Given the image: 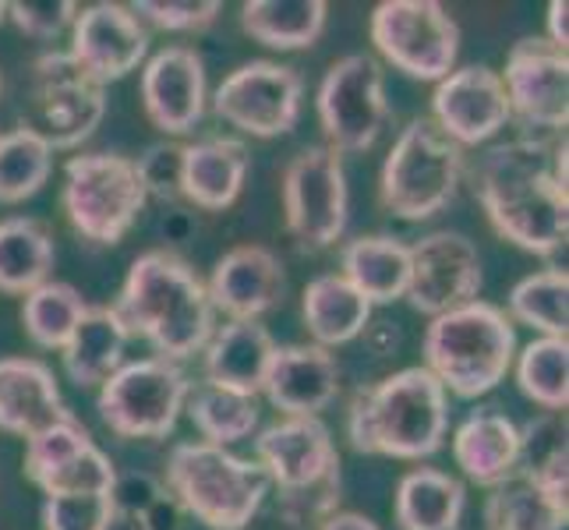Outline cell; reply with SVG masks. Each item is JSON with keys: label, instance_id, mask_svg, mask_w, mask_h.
<instances>
[{"label": "cell", "instance_id": "1", "mask_svg": "<svg viewBox=\"0 0 569 530\" xmlns=\"http://www.w3.org/2000/svg\"><path fill=\"white\" fill-rule=\"evenodd\" d=\"M475 191L506 241L545 259L566 244V142L517 139L488 149L475 170Z\"/></svg>", "mask_w": 569, "mask_h": 530}, {"label": "cell", "instance_id": "2", "mask_svg": "<svg viewBox=\"0 0 569 530\" xmlns=\"http://www.w3.org/2000/svg\"><path fill=\"white\" fill-rule=\"evenodd\" d=\"M128 337H146L167 361H184L212 340V301L194 269L173 251H146L131 262L113 301Z\"/></svg>", "mask_w": 569, "mask_h": 530}, {"label": "cell", "instance_id": "3", "mask_svg": "<svg viewBox=\"0 0 569 530\" xmlns=\"http://www.w3.org/2000/svg\"><path fill=\"white\" fill-rule=\"evenodd\" d=\"M449 431L446 389L428 368H403L361 389L347 414V436L358 453L421 460L439 453Z\"/></svg>", "mask_w": 569, "mask_h": 530}, {"label": "cell", "instance_id": "4", "mask_svg": "<svg viewBox=\"0 0 569 530\" xmlns=\"http://www.w3.org/2000/svg\"><path fill=\"white\" fill-rule=\"evenodd\" d=\"M259 467L280 488V513L293 527L326 523L340 502V453L319 418H283L254 439Z\"/></svg>", "mask_w": 569, "mask_h": 530}, {"label": "cell", "instance_id": "5", "mask_svg": "<svg viewBox=\"0 0 569 530\" xmlns=\"http://www.w3.org/2000/svg\"><path fill=\"white\" fill-rule=\"evenodd\" d=\"M517 358V332L488 301L460 304L446 316L431 319L425 332V368L439 379L442 389L475 400L492 392Z\"/></svg>", "mask_w": 569, "mask_h": 530}, {"label": "cell", "instance_id": "6", "mask_svg": "<svg viewBox=\"0 0 569 530\" xmlns=\"http://www.w3.org/2000/svg\"><path fill=\"white\" fill-rule=\"evenodd\" d=\"M170 499L209 530H244L269 492L259 463L212 442H181L167 457Z\"/></svg>", "mask_w": 569, "mask_h": 530}, {"label": "cell", "instance_id": "7", "mask_svg": "<svg viewBox=\"0 0 569 530\" xmlns=\"http://www.w3.org/2000/svg\"><path fill=\"white\" fill-rule=\"evenodd\" d=\"M463 177V149L431 121H410L382 163V202L400 220H428L449 206Z\"/></svg>", "mask_w": 569, "mask_h": 530}, {"label": "cell", "instance_id": "8", "mask_svg": "<svg viewBox=\"0 0 569 530\" xmlns=\"http://www.w3.org/2000/svg\"><path fill=\"white\" fill-rule=\"evenodd\" d=\"M139 167L117 152H82L64 167V212L71 227L96 244H117L146 206Z\"/></svg>", "mask_w": 569, "mask_h": 530}, {"label": "cell", "instance_id": "9", "mask_svg": "<svg viewBox=\"0 0 569 530\" xmlns=\"http://www.w3.org/2000/svg\"><path fill=\"white\" fill-rule=\"evenodd\" d=\"M107 92L68 53H43L32 61L22 103V128L32 131L50 152L74 149L100 128Z\"/></svg>", "mask_w": 569, "mask_h": 530}, {"label": "cell", "instance_id": "10", "mask_svg": "<svg viewBox=\"0 0 569 530\" xmlns=\"http://www.w3.org/2000/svg\"><path fill=\"white\" fill-rule=\"evenodd\" d=\"M191 382L178 361L146 358L121 364L100 386V414L121 439H163L178 424Z\"/></svg>", "mask_w": 569, "mask_h": 530}, {"label": "cell", "instance_id": "11", "mask_svg": "<svg viewBox=\"0 0 569 530\" xmlns=\"http://www.w3.org/2000/svg\"><path fill=\"white\" fill-rule=\"evenodd\" d=\"M371 43L392 68L442 82L460 53V26L436 0H382L371 11Z\"/></svg>", "mask_w": 569, "mask_h": 530}, {"label": "cell", "instance_id": "12", "mask_svg": "<svg viewBox=\"0 0 569 530\" xmlns=\"http://www.w3.org/2000/svg\"><path fill=\"white\" fill-rule=\"evenodd\" d=\"M386 78L376 57L347 53L319 86V121L332 152H365L386 128Z\"/></svg>", "mask_w": 569, "mask_h": 530}, {"label": "cell", "instance_id": "13", "mask_svg": "<svg viewBox=\"0 0 569 530\" xmlns=\"http://www.w3.org/2000/svg\"><path fill=\"white\" fill-rule=\"evenodd\" d=\"M287 227L305 248H329L347 230V177L329 146L301 149L283 170Z\"/></svg>", "mask_w": 569, "mask_h": 530}, {"label": "cell", "instance_id": "14", "mask_svg": "<svg viewBox=\"0 0 569 530\" xmlns=\"http://www.w3.org/2000/svg\"><path fill=\"white\" fill-rule=\"evenodd\" d=\"M301 74L287 64L251 61L223 78L212 96V110L220 121L233 124L254 139H280L301 113Z\"/></svg>", "mask_w": 569, "mask_h": 530}, {"label": "cell", "instance_id": "15", "mask_svg": "<svg viewBox=\"0 0 569 530\" xmlns=\"http://www.w3.org/2000/svg\"><path fill=\"white\" fill-rule=\"evenodd\" d=\"M481 290V254L475 241L457 230H436L410 248L407 293L421 316L439 319L460 304L478 301Z\"/></svg>", "mask_w": 569, "mask_h": 530}, {"label": "cell", "instance_id": "16", "mask_svg": "<svg viewBox=\"0 0 569 530\" xmlns=\"http://www.w3.org/2000/svg\"><path fill=\"white\" fill-rule=\"evenodd\" d=\"M26 442V478L43 488V496L110 492L117 467L74 414Z\"/></svg>", "mask_w": 569, "mask_h": 530}, {"label": "cell", "instance_id": "17", "mask_svg": "<svg viewBox=\"0 0 569 530\" xmlns=\"http://www.w3.org/2000/svg\"><path fill=\"white\" fill-rule=\"evenodd\" d=\"M502 89L509 100V117H520L527 128L559 131L569 121V61L566 50L552 47L541 36H527L513 43L506 57Z\"/></svg>", "mask_w": 569, "mask_h": 530}, {"label": "cell", "instance_id": "18", "mask_svg": "<svg viewBox=\"0 0 569 530\" xmlns=\"http://www.w3.org/2000/svg\"><path fill=\"white\" fill-rule=\"evenodd\" d=\"M431 110H436L431 121H436L460 149L488 142L509 121V100H506L502 78L499 71L485 64L449 71L439 82L436 96H431Z\"/></svg>", "mask_w": 569, "mask_h": 530}, {"label": "cell", "instance_id": "19", "mask_svg": "<svg viewBox=\"0 0 569 530\" xmlns=\"http://www.w3.org/2000/svg\"><path fill=\"white\" fill-rule=\"evenodd\" d=\"M71 26L74 32L68 57L100 86L134 71L149 50L146 26L124 4H92L74 14Z\"/></svg>", "mask_w": 569, "mask_h": 530}, {"label": "cell", "instance_id": "20", "mask_svg": "<svg viewBox=\"0 0 569 530\" xmlns=\"http://www.w3.org/2000/svg\"><path fill=\"white\" fill-rule=\"evenodd\" d=\"M149 121L167 134H184L206 113V64L191 47H167L142 71Z\"/></svg>", "mask_w": 569, "mask_h": 530}, {"label": "cell", "instance_id": "21", "mask_svg": "<svg viewBox=\"0 0 569 530\" xmlns=\"http://www.w3.org/2000/svg\"><path fill=\"white\" fill-rule=\"evenodd\" d=\"M209 301L230 316V322H259L283 298V266L269 248L241 244L227 251L212 269Z\"/></svg>", "mask_w": 569, "mask_h": 530}, {"label": "cell", "instance_id": "22", "mask_svg": "<svg viewBox=\"0 0 569 530\" xmlns=\"http://www.w3.org/2000/svg\"><path fill=\"white\" fill-rule=\"evenodd\" d=\"M262 389L287 418H319L340 392V364L319 343L277 347Z\"/></svg>", "mask_w": 569, "mask_h": 530}, {"label": "cell", "instance_id": "23", "mask_svg": "<svg viewBox=\"0 0 569 530\" xmlns=\"http://www.w3.org/2000/svg\"><path fill=\"white\" fill-rule=\"evenodd\" d=\"M71 418L53 371L32 358H0V431L32 439Z\"/></svg>", "mask_w": 569, "mask_h": 530}, {"label": "cell", "instance_id": "24", "mask_svg": "<svg viewBox=\"0 0 569 530\" xmlns=\"http://www.w3.org/2000/svg\"><path fill=\"white\" fill-rule=\"evenodd\" d=\"M453 457L470 481L499 488L520 474V428L496 407H478L453 431Z\"/></svg>", "mask_w": 569, "mask_h": 530}, {"label": "cell", "instance_id": "25", "mask_svg": "<svg viewBox=\"0 0 569 530\" xmlns=\"http://www.w3.org/2000/svg\"><path fill=\"white\" fill-rule=\"evenodd\" d=\"M272 353H277V343L266 326L230 322L206 343V382L254 397L266 386Z\"/></svg>", "mask_w": 569, "mask_h": 530}, {"label": "cell", "instance_id": "26", "mask_svg": "<svg viewBox=\"0 0 569 530\" xmlns=\"http://www.w3.org/2000/svg\"><path fill=\"white\" fill-rule=\"evenodd\" d=\"M248 177V146L238 139H206L184 146V199L202 209L238 202Z\"/></svg>", "mask_w": 569, "mask_h": 530}, {"label": "cell", "instance_id": "27", "mask_svg": "<svg viewBox=\"0 0 569 530\" xmlns=\"http://www.w3.org/2000/svg\"><path fill=\"white\" fill-rule=\"evenodd\" d=\"M340 277L355 287L368 304H389L407 293L410 280V248L397 238H358L343 248Z\"/></svg>", "mask_w": 569, "mask_h": 530}, {"label": "cell", "instance_id": "28", "mask_svg": "<svg viewBox=\"0 0 569 530\" xmlns=\"http://www.w3.org/2000/svg\"><path fill=\"white\" fill-rule=\"evenodd\" d=\"M128 332L113 308H89L64 343V371L78 386H103L124 358Z\"/></svg>", "mask_w": 569, "mask_h": 530}, {"label": "cell", "instance_id": "29", "mask_svg": "<svg viewBox=\"0 0 569 530\" xmlns=\"http://www.w3.org/2000/svg\"><path fill=\"white\" fill-rule=\"evenodd\" d=\"M463 484L436 467H418L397 484L400 530H457L463 517Z\"/></svg>", "mask_w": 569, "mask_h": 530}, {"label": "cell", "instance_id": "30", "mask_svg": "<svg viewBox=\"0 0 569 530\" xmlns=\"http://www.w3.org/2000/svg\"><path fill=\"white\" fill-rule=\"evenodd\" d=\"M371 304L337 272L316 277L305 287V322L319 347H337L358 340L368 329Z\"/></svg>", "mask_w": 569, "mask_h": 530}, {"label": "cell", "instance_id": "31", "mask_svg": "<svg viewBox=\"0 0 569 530\" xmlns=\"http://www.w3.org/2000/svg\"><path fill=\"white\" fill-rule=\"evenodd\" d=\"M326 11L322 0H248L241 26L272 50H305L322 36Z\"/></svg>", "mask_w": 569, "mask_h": 530}, {"label": "cell", "instance_id": "32", "mask_svg": "<svg viewBox=\"0 0 569 530\" xmlns=\"http://www.w3.org/2000/svg\"><path fill=\"white\" fill-rule=\"evenodd\" d=\"M53 269V238L50 230L14 216L0 223V290L4 293H32L36 287L50 283Z\"/></svg>", "mask_w": 569, "mask_h": 530}, {"label": "cell", "instance_id": "33", "mask_svg": "<svg viewBox=\"0 0 569 530\" xmlns=\"http://www.w3.org/2000/svg\"><path fill=\"white\" fill-rule=\"evenodd\" d=\"M188 418L194 421V428L202 431L206 442L212 446H230L248 439L254 424H259V400L248 397V392H233L216 382H199L194 389H188Z\"/></svg>", "mask_w": 569, "mask_h": 530}, {"label": "cell", "instance_id": "34", "mask_svg": "<svg viewBox=\"0 0 569 530\" xmlns=\"http://www.w3.org/2000/svg\"><path fill=\"white\" fill-rule=\"evenodd\" d=\"M517 382L527 400L545 407L548 414H566L569 407V343L541 337L523 347L517 361Z\"/></svg>", "mask_w": 569, "mask_h": 530}, {"label": "cell", "instance_id": "35", "mask_svg": "<svg viewBox=\"0 0 569 530\" xmlns=\"http://www.w3.org/2000/svg\"><path fill=\"white\" fill-rule=\"evenodd\" d=\"M566 523H569V509L556 506L523 478L492 488V496L485 502L488 530H566Z\"/></svg>", "mask_w": 569, "mask_h": 530}, {"label": "cell", "instance_id": "36", "mask_svg": "<svg viewBox=\"0 0 569 530\" xmlns=\"http://www.w3.org/2000/svg\"><path fill=\"white\" fill-rule=\"evenodd\" d=\"M509 311L513 319L531 326L545 337L566 340L569 329V277L566 269H541L527 277L509 293Z\"/></svg>", "mask_w": 569, "mask_h": 530}, {"label": "cell", "instance_id": "37", "mask_svg": "<svg viewBox=\"0 0 569 530\" xmlns=\"http://www.w3.org/2000/svg\"><path fill=\"white\" fill-rule=\"evenodd\" d=\"M86 311H89L86 298L71 283H43L32 293H26L22 322L39 347L64 350V343L71 340V332L82 322Z\"/></svg>", "mask_w": 569, "mask_h": 530}, {"label": "cell", "instance_id": "38", "mask_svg": "<svg viewBox=\"0 0 569 530\" xmlns=\"http://www.w3.org/2000/svg\"><path fill=\"white\" fill-rule=\"evenodd\" d=\"M53 152L32 131L14 128L0 134V202H26L47 184Z\"/></svg>", "mask_w": 569, "mask_h": 530}, {"label": "cell", "instance_id": "39", "mask_svg": "<svg viewBox=\"0 0 569 530\" xmlns=\"http://www.w3.org/2000/svg\"><path fill=\"white\" fill-rule=\"evenodd\" d=\"M131 11L167 32H202L220 18V0H139Z\"/></svg>", "mask_w": 569, "mask_h": 530}, {"label": "cell", "instance_id": "40", "mask_svg": "<svg viewBox=\"0 0 569 530\" xmlns=\"http://www.w3.org/2000/svg\"><path fill=\"white\" fill-rule=\"evenodd\" d=\"M113 513L110 492L86 496H47L43 530H103Z\"/></svg>", "mask_w": 569, "mask_h": 530}, {"label": "cell", "instance_id": "41", "mask_svg": "<svg viewBox=\"0 0 569 530\" xmlns=\"http://www.w3.org/2000/svg\"><path fill=\"white\" fill-rule=\"evenodd\" d=\"M134 167H139L146 194H152V199L173 202L184 194V146L160 142V146H152Z\"/></svg>", "mask_w": 569, "mask_h": 530}, {"label": "cell", "instance_id": "42", "mask_svg": "<svg viewBox=\"0 0 569 530\" xmlns=\"http://www.w3.org/2000/svg\"><path fill=\"white\" fill-rule=\"evenodd\" d=\"M566 418L562 414H541L520 431V474H535L538 467L566 457Z\"/></svg>", "mask_w": 569, "mask_h": 530}, {"label": "cell", "instance_id": "43", "mask_svg": "<svg viewBox=\"0 0 569 530\" xmlns=\"http://www.w3.org/2000/svg\"><path fill=\"white\" fill-rule=\"evenodd\" d=\"M8 14L26 36L53 39L74 22L78 4H71V0H18V4H8Z\"/></svg>", "mask_w": 569, "mask_h": 530}, {"label": "cell", "instance_id": "44", "mask_svg": "<svg viewBox=\"0 0 569 530\" xmlns=\"http://www.w3.org/2000/svg\"><path fill=\"white\" fill-rule=\"evenodd\" d=\"M167 492H163V484L156 481L152 474H146V470H117V478L110 484V506L113 509H121V513H139L146 517L149 509L160 502Z\"/></svg>", "mask_w": 569, "mask_h": 530}, {"label": "cell", "instance_id": "45", "mask_svg": "<svg viewBox=\"0 0 569 530\" xmlns=\"http://www.w3.org/2000/svg\"><path fill=\"white\" fill-rule=\"evenodd\" d=\"M548 43L559 50L569 47V4L566 0H552V4H548Z\"/></svg>", "mask_w": 569, "mask_h": 530}, {"label": "cell", "instance_id": "46", "mask_svg": "<svg viewBox=\"0 0 569 530\" xmlns=\"http://www.w3.org/2000/svg\"><path fill=\"white\" fill-rule=\"evenodd\" d=\"M146 523H149V530H181V506L170 496H163L146 513Z\"/></svg>", "mask_w": 569, "mask_h": 530}, {"label": "cell", "instance_id": "47", "mask_svg": "<svg viewBox=\"0 0 569 530\" xmlns=\"http://www.w3.org/2000/svg\"><path fill=\"white\" fill-rule=\"evenodd\" d=\"M319 530H379V523H371L361 513H332Z\"/></svg>", "mask_w": 569, "mask_h": 530}, {"label": "cell", "instance_id": "48", "mask_svg": "<svg viewBox=\"0 0 569 530\" xmlns=\"http://www.w3.org/2000/svg\"><path fill=\"white\" fill-rule=\"evenodd\" d=\"M103 530H149V523L139 513H121V509H113Z\"/></svg>", "mask_w": 569, "mask_h": 530}, {"label": "cell", "instance_id": "49", "mask_svg": "<svg viewBox=\"0 0 569 530\" xmlns=\"http://www.w3.org/2000/svg\"><path fill=\"white\" fill-rule=\"evenodd\" d=\"M4 18H8V4H0V22H4Z\"/></svg>", "mask_w": 569, "mask_h": 530}, {"label": "cell", "instance_id": "50", "mask_svg": "<svg viewBox=\"0 0 569 530\" xmlns=\"http://www.w3.org/2000/svg\"><path fill=\"white\" fill-rule=\"evenodd\" d=\"M0 92H4V78H0Z\"/></svg>", "mask_w": 569, "mask_h": 530}]
</instances>
